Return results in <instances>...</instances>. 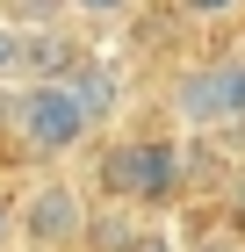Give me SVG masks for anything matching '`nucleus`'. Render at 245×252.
Instances as JSON below:
<instances>
[{"mask_svg":"<svg viewBox=\"0 0 245 252\" xmlns=\"http://www.w3.org/2000/svg\"><path fill=\"white\" fill-rule=\"evenodd\" d=\"M72 94H79V108H87V123H108V108H115V72L94 65V58H79V65H72Z\"/></svg>","mask_w":245,"mask_h":252,"instance_id":"5","label":"nucleus"},{"mask_svg":"<svg viewBox=\"0 0 245 252\" xmlns=\"http://www.w3.org/2000/svg\"><path fill=\"white\" fill-rule=\"evenodd\" d=\"M238 252H245V245H238Z\"/></svg>","mask_w":245,"mask_h":252,"instance_id":"12","label":"nucleus"},{"mask_svg":"<svg viewBox=\"0 0 245 252\" xmlns=\"http://www.w3.org/2000/svg\"><path fill=\"white\" fill-rule=\"evenodd\" d=\"M15 137H22V152H36V158H58V152H72V144H87V108H79L72 94V79H22V94H15Z\"/></svg>","mask_w":245,"mask_h":252,"instance_id":"2","label":"nucleus"},{"mask_svg":"<svg viewBox=\"0 0 245 252\" xmlns=\"http://www.w3.org/2000/svg\"><path fill=\"white\" fill-rule=\"evenodd\" d=\"M15 58H22V29L0 22V79H15Z\"/></svg>","mask_w":245,"mask_h":252,"instance_id":"9","label":"nucleus"},{"mask_svg":"<svg viewBox=\"0 0 245 252\" xmlns=\"http://www.w3.org/2000/svg\"><path fill=\"white\" fill-rule=\"evenodd\" d=\"M137 0H65V15H79V22H123Z\"/></svg>","mask_w":245,"mask_h":252,"instance_id":"7","label":"nucleus"},{"mask_svg":"<svg viewBox=\"0 0 245 252\" xmlns=\"http://www.w3.org/2000/svg\"><path fill=\"white\" fill-rule=\"evenodd\" d=\"M173 7H180L188 22H224V15H238L245 0H173Z\"/></svg>","mask_w":245,"mask_h":252,"instance_id":"8","label":"nucleus"},{"mask_svg":"<svg viewBox=\"0 0 245 252\" xmlns=\"http://www.w3.org/2000/svg\"><path fill=\"white\" fill-rule=\"evenodd\" d=\"M101 188H108L115 202L159 209V202H173V194L188 188V152H180L173 137H159V130L115 137L108 152H101Z\"/></svg>","mask_w":245,"mask_h":252,"instance_id":"1","label":"nucleus"},{"mask_svg":"<svg viewBox=\"0 0 245 252\" xmlns=\"http://www.w3.org/2000/svg\"><path fill=\"white\" fill-rule=\"evenodd\" d=\"M87 194L72 188V180H36V188L15 202V231L29 252H72L79 238H87Z\"/></svg>","mask_w":245,"mask_h":252,"instance_id":"4","label":"nucleus"},{"mask_svg":"<svg viewBox=\"0 0 245 252\" xmlns=\"http://www.w3.org/2000/svg\"><path fill=\"white\" fill-rule=\"evenodd\" d=\"M130 252H180V245H173V231H159V223H151V231L130 238Z\"/></svg>","mask_w":245,"mask_h":252,"instance_id":"10","label":"nucleus"},{"mask_svg":"<svg viewBox=\"0 0 245 252\" xmlns=\"http://www.w3.org/2000/svg\"><path fill=\"white\" fill-rule=\"evenodd\" d=\"M173 116L188 130H245V58H195L173 79Z\"/></svg>","mask_w":245,"mask_h":252,"instance_id":"3","label":"nucleus"},{"mask_svg":"<svg viewBox=\"0 0 245 252\" xmlns=\"http://www.w3.org/2000/svg\"><path fill=\"white\" fill-rule=\"evenodd\" d=\"M22 231H15V202H0V252H15Z\"/></svg>","mask_w":245,"mask_h":252,"instance_id":"11","label":"nucleus"},{"mask_svg":"<svg viewBox=\"0 0 245 252\" xmlns=\"http://www.w3.org/2000/svg\"><path fill=\"white\" fill-rule=\"evenodd\" d=\"M130 223H123V216H87V238H79V245L87 252H130Z\"/></svg>","mask_w":245,"mask_h":252,"instance_id":"6","label":"nucleus"}]
</instances>
